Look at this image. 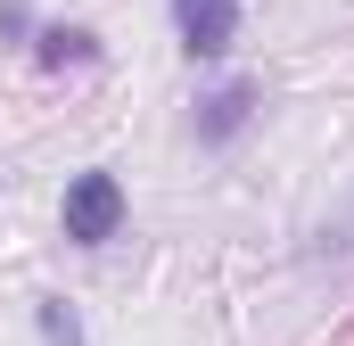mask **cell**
Returning <instances> with one entry per match:
<instances>
[{"label": "cell", "mask_w": 354, "mask_h": 346, "mask_svg": "<svg viewBox=\"0 0 354 346\" xmlns=\"http://www.w3.org/2000/svg\"><path fill=\"white\" fill-rule=\"evenodd\" d=\"M25 50H33V66H50V75H58V66H99V33H91V25H33Z\"/></svg>", "instance_id": "4"}, {"label": "cell", "mask_w": 354, "mask_h": 346, "mask_svg": "<svg viewBox=\"0 0 354 346\" xmlns=\"http://www.w3.org/2000/svg\"><path fill=\"white\" fill-rule=\"evenodd\" d=\"M33 322H41V346H91L66 297H33Z\"/></svg>", "instance_id": "5"}, {"label": "cell", "mask_w": 354, "mask_h": 346, "mask_svg": "<svg viewBox=\"0 0 354 346\" xmlns=\"http://www.w3.org/2000/svg\"><path fill=\"white\" fill-rule=\"evenodd\" d=\"M124 215H132V206H124V181L107 165H83L66 181V198H58V223H66L75 248H107V239L124 231Z\"/></svg>", "instance_id": "1"}, {"label": "cell", "mask_w": 354, "mask_h": 346, "mask_svg": "<svg viewBox=\"0 0 354 346\" xmlns=\"http://www.w3.org/2000/svg\"><path fill=\"white\" fill-rule=\"evenodd\" d=\"M239 8L248 0H174V33L189 58H223L239 42Z\"/></svg>", "instance_id": "3"}, {"label": "cell", "mask_w": 354, "mask_h": 346, "mask_svg": "<svg viewBox=\"0 0 354 346\" xmlns=\"http://www.w3.org/2000/svg\"><path fill=\"white\" fill-rule=\"evenodd\" d=\"M0 33H8V42H33V8H25V0H0Z\"/></svg>", "instance_id": "6"}, {"label": "cell", "mask_w": 354, "mask_h": 346, "mask_svg": "<svg viewBox=\"0 0 354 346\" xmlns=\"http://www.w3.org/2000/svg\"><path fill=\"white\" fill-rule=\"evenodd\" d=\"M256 116H264V91H256V83H223V91H206V99H198L189 132H198V149H231Z\"/></svg>", "instance_id": "2"}]
</instances>
